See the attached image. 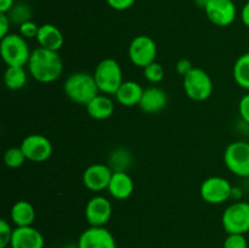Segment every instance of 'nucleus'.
<instances>
[{"label": "nucleus", "instance_id": "obj_1", "mask_svg": "<svg viewBox=\"0 0 249 248\" xmlns=\"http://www.w3.org/2000/svg\"><path fill=\"white\" fill-rule=\"evenodd\" d=\"M27 67L34 80L41 84H49L61 77L63 72V61L58 51L48 50L38 46L32 50Z\"/></svg>", "mask_w": 249, "mask_h": 248}, {"label": "nucleus", "instance_id": "obj_2", "mask_svg": "<svg viewBox=\"0 0 249 248\" xmlns=\"http://www.w3.org/2000/svg\"><path fill=\"white\" fill-rule=\"evenodd\" d=\"M63 91L71 101L84 106L100 94L94 74L88 72L71 73L63 83Z\"/></svg>", "mask_w": 249, "mask_h": 248}, {"label": "nucleus", "instance_id": "obj_3", "mask_svg": "<svg viewBox=\"0 0 249 248\" xmlns=\"http://www.w3.org/2000/svg\"><path fill=\"white\" fill-rule=\"evenodd\" d=\"M0 55L7 67H26L32 50L27 39L16 33H9L0 40Z\"/></svg>", "mask_w": 249, "mask_h": 248}, {"label": "nucleus", "instance_id": "obj_4", "mask_svg": "<svg viewBox=\"0 0 249 248\" xmlns=\"http://www.w3.org/2000/svg\"><path fill=\"white\" fill-rule=\"evenodd\" d=\"M92 74L100 92L105 95H116L117 90L124 82L122 66L112 57L100 61Z\"/></svg>", "mask_w": 249, "mask_h": 248}, {"label": "nucleus", "instance_id": "obj_5", "mask_svg": "<svg viewBox=\"0 0 249 248\" xmlns=\"http://www.w3.org/2000/svg\"><path fill=\"white\" fill-rule=\"evenodd\" d=\"M182 87L186 96L196 102H203L213 94V79L204 70L195 67L182 78Z\"/></svg>", "mask_w": 249, "mask_h": 248}, {"label": "nucleus", "instance_id": "obj_6", "mask_svg": "<svg viewBox=\"0 0 249 248\" xmlns=\"http://www.w3.org/2000/svg\"><path fill=\"white\" fill-rule=\"evenodd\" d=\"M224 163L233 175L249 177V142L238 140L229 143L224 151Z\"/></svg>", "mask_w": 249, "mask_h": 248}, {"label": "nucleus", "instance_id": "obj_7", "mask_svg": "<svg viewBox=\"0 0 249 248\" xmlns=\"http://www.w3.org/2000/svg\"><path fill=\"white\" fill-rule=\"evenodd\" d=\"M221 223L226 233L246 235L249 231V202H232L224 211Z\"/></svg>", "mask_w": 249, "mask_h": 248}, {"label": "nucleus", "instance_id": "obj_8", "mask_svg": "<svg viewBox=\"0 0 249 248\" xmlns=\"http://www.w3.org/2000/svg\"><path fill=\"white\" fill-rule=\"evenodd\" d=\"M232 185L226 177H209L202 181L199 195L202 199L209 204H223L231 198Z\"/></svg>", "mask_w": 249, "mask_h": 248}, {"label": "nucleus", "instance_id": "obj_9", "mask_svg": "<svg viewBox=\"0 0 249 248\" xmlns=\"http://www.w3.org/2000/svg\"><path fill=\"white\" fill-rule=\"evenodd\" d=\"M129 60L134 66L145 68L155 62L157 57V44L151 36L138 35L130 41L128 48Z\"/></svg>", "mask_w": 249, "mask_h": 248}, {"label": "nucleus", "instance_id": "obj_10", "mask_svg": "<svg viewBox=\"0 0 249 248\" xmlns=\"http://www.w3.org/2000/svg\"><path fill=\"white\" fill-rule=\"evenodd\" d=\"M22 151L26 155L27 160L33 163H43L48 160L53 155V143L41 134H29L22 140Z\"/></svg>", "mask_w": 249, "mask_h": 248}, {"label": "nucleus", "instance_id": "obj_11", "mask_svg": "<svg viewBox=\"0 0 249 248\" xmlns=\"http://www.w3.org/2000/svg\"><path fill=\"white\" fill-rule=\"evenodd\" d=\"M204 12L209 21L218 27L230 26L237 16V9L232 0H209Z\"/></svg>", "mask_w": 249, "mask_h": 248}, {"label": "nucleus", "instance_id": "obj_12", "mask_svg": "<svg viewBox=\"0 0 249 248\" xmlns=\"http://www.w3.org/2000/svg\"><path fill=\"white\" fill-rule=\"evenodd\" d=\"M113 170L108 164L94 163L85 168L83 172L82 181L88 190L92 192H101L108 189Z\"/></svg>", "mask_w": 249, "mask_h": 248}, {"label": "nucleus", "instance_id": "obj_13", "mask_svg": "<svg viewBox=\"0 0 249 248\" xmlns=\"http://www.w3.org/2000/svg\"><path fill=\"white\" fill-rule=\"evenodd\" d=\"M112 203L107 197L96 195L87 202L85 219L90 226H105L112 216Z\"/></svg>", "mask_w": 249, "mask_h": 248}, {"label": "nucleus", "instance_id": "obj_14", "mask_svg": "<svg viewBox=\"0 0 249 248\" xmlns=\"http://www.w3.org/2000/svg\"><path fill=\"white\" fill-rule=\"evenodd\" d=\"M79 248H117V242L111 231L105 226H89L78 238Z\"/></svg>", "mask_w": 249, "mask_h": 248}, {"label": "nucleus", "instance_id": "obj_15", "mask_svg": "<svg viewBox=\"0 0 249 248\" xmlns=\"http://www.w3.org/2000/svg\"><path fill=\"white\" fill-rule=\"evenodd\" d=\"M11 248H44L45 240L44 236L38 229L32 226H21L14 229L12 235Z\"/></svg>", "mask_w": 249, "mask_h": 248}, {"label": "nucleus", "instance_id": "obj_16", "mask_svg": "<svg viewBox=\"0 0 249 248\" xmlns=\"http://www.w3.org/2000/svg\"><path fill=\"white\" fill-rule=\"evenodd\" d=\"M168 104V95L162 88L148 87L143 90L142 97L139 104V108L146 114H156L163 111Z\"/></svg>", "mask_w": 249, "mask_h": 248}, {"label": "nucleus", "instance_id": "obj_17", "mask_svg": "<svg viewBox=\"0 0 249 248\" xmlns=\"http://www.w3.org/2000/svg\"><path fill=\"white\" fill-rule=\"evenodd\" d=\"M134 189H135L134 180L128 173L113 172L107 191L109 192V195H111L114 199L124 201V199L129 198V197L133 195Z\"/></svg>", "mask_w": 249, "mask_h": 248}, {"label": "nucleus", "instance_id": "obj_18", "mask_svg": "<svg viewBox=\"0 0 249 248\" xmlns=\"http://www.w3.org/2000/svg\"><path fill=\"white\" fill-rule=\"evenodd\" d=\"M36 39L40 48L53 51H60V49L63 46V43H65L62 32L58 29V27L51 23L41 24L39 27L38 35Z\"/></svg>", "mask_w": 249, "mask_h": 248}, {"label": "nucleus", "instance_id": "obj_19", "mask_svg": "<svg viewBox=\"0 0 249 248\" xmlns=\"http://www.w3.org/2000/svg\"><path fill=\"white\" fill-rule=\"evenodd\" d=\"M143 88L134 80H124L116 92V99L119 105L125 107L139 106L143 94Z\"/></svg>", "mask_w": 249, "mask_h": 248}, {"label": "nucleus", "instance_id": "obj_20", "mask_svg": "<svg viewBox=\"0 0 249 248\" xmlns=\"http://www.w3.org/2000/svg\"><path fill=\"white\" fill-rule=\"evenodd\" d=\"M10 219L16 228L32 226L36 220V209L33 204L24 199L15 202L10 211Z\"/></svg>", "mask_w": 249, "mask_h": 248}, {"label": "nucleus", "instance_id": "obj_21", "mask_svg": "<svg viewBox=\"0 0 249 248\" xmlns=\"http://www.w3.org/2000/svg\"><path fill=\"white\" fill-rule=\"evenodd\" d=\"M88 114L96 121H105L114 113V102L108 95L99 94L85 106Z\"/></svg>", "mask_w": 249, "mask_h": 248}, {"label": "nucleus", "instance_id": "obj_22", "mask_svg": "<svg viewBox=\"0 0 249 248\" xmlns=\"http://www.w3.org/2000/svg\"><path fill=\"white\" fill-rule=\"evenodd\" d=\"M28 80V73L24 67H6L4 72V84L9 90L23 89Z\"/></svg>", "mask_w": 249, "mask_h": 248}, {"label": "nucleus", "instance_id": "obj_23", "mask_svg": "<svg viewBox=\"0 0 249 248\" xmlns=\"http://www.w3.org/2000/svg\"><path fill=\"white\" fill-rule=\"evenodd\" d=\"M232 74L236 84L249 91V53L238 56L233 65Z\"/></svg>", "mask_w": 249, "mask_h": 248}, {"label": "nucleus", "instance_id": "obj_24", "mask_svg": "<svg viewBox=\"0 0 249 248\" xmlns=\"http://www.w3.org/2000/svg\"><path fill=\"white\" fill-rule=\"evenodd\" d=\"M133 162V156L128 148L118 147L109 155L108 165L113 172H126Z\"/></svg>", "mask_w": 249, "mask_h": 248}, {"label": "nucleus", "instance_id": "obj_25", "mask_svg": "<svg viewBox=\"0 0 249 248\" xmlns=\"http://www.w3.org/2000/svg\"><path fill=\"white\" fill-rule=\"evenodd\" d=\"M27 160L26 155L22 151L21 146H12L7 148L4 153V163L7 168L11 169H17L21 168Z\"/></svg>", "mask_w": 249, "mask_h": 248}, {"label": "nucleus", "instance_id": "obj_26", "mask_svg": "<svg viewBox=\"0 0 249 248\" xmlns=\"http://www.w3.org/2000/svg\"><path fill=\"white\" fill-rule=\"evenodd\" d=\"M7 16H9L11 23L15 24H22L23 22H27L31 19L32 17V10L28 5L23 4H15V6L7 12Z\"/></svg>", "mask_w": 249, "mask_h": 248}, {"label": "nucleus", "instance_id": "obj_27", "mask_svg": "<svg viewBox=\"0 0 249 248\" xmlns=\"http://www.w3.org/2000/svg\"><path fill=\"white\" fill-rule=\"evenodd\" d=\"M143 71V78L147 80L150 84H158V83L162 82L165 77V70L160 62L155 61L151 65L146 66L145 68H142Z\"/></svg>", "mask_w": 249, "mask_h": 248}, {"label": "nucleus", "instance_id": "obj_28", "mask_svg": "<svg viewBox=\"0 0 249 248\" xmlns=\"http://www.w3.org/2000/svg\"><path fill=\"white\" fill-rule=\"evenodd\" d=\"M12 235H14V229L11 224L6 219L0 220V248L9 247L11 243Z\"/></svg>", "mask_w": 249, "mask_h": 248}, {"label": "nucleus", "instance_id": "obj_29", "mask_svg": "<svg viewBox=\"0 0 249 248\" xmlns=\"http://www.w3.org/2000/svg\"><path fill=\"white\" fill-rule=\"evenodd\" d=\"M223 248H248L247 238L241 233H228Z\"/></svg>", "mask_w": 249, "mask_h": 248}, {"label": "nucleus", "instance_id": "obj_30", "mask_svg": "<svg viewBox=\"0 0 249 248\" xmlns=\"http://www.w3.org/2000/svg\"><path fill=\"white\" fill-rule=\"evenodd\" d=\"M39 27L40 26H38L36 22L29 19V21L23 22L22 24H19L18 34L23 36L24 39H27V40H28V39H36V35H38Z\"/></svg>", "mask_w": 249, "mask_h": 248}, {"label": "nucleus", "instance_id": "obj_31", "mask_svg": "<svg viewBox=\"0 0 249 248\" xmlns=\"http://www.w3.org/2000/svg\"><path fill=\"white\" fill-rule=\"evenodd\" d=\"M238 113L246 124L249 125V92L243 95L238 102Z\"/></svg>", "mask_w": 249, "mask_h": 248}, {"label": "nucleus", "instance_id": "obj_32", "mask_svg": "<svg viewBox=\"0 0 249 248\" xmlns=\"http://www.w3.org/2000/svg\"><path fill=\"white\" fill-rule=\"evenodd\" d=\"M109 7H112L116 11H125L130 9L136 0H106Z\"/></svg>", "mask_w": 249, "mask_h": 248}, {"label": "nucleus", "instance_id": "obj_33", "mask_svg": "<svg viewBox=\"0 0 249 248\" xmlns=\"http://www.w3.org/2000/svg\"><path fill=\"white\" fill-rule=\"evenodd\" d=\"M175 68H177V72L178 74L181 75L182 78L185 77L186 74H189L190 72H191L192 70H194V65H192V62L190 60H187V58H181V60H179L177 62V66H175Z\"/></svg>", "mask_w": 249, "mask_h": 248}, {"label": "nucleus", "instance_id": "obj_34", "mask_svg": "<svg viewBox=\"0 0 249 248\" xmlns=\"http://www.w3.org/2000/svg\"><path fill=\"white\" fill-rule=\"evenodd\" d=\"M10 26H11V21H10L7 14L0 12V39H2L10 33Z\"/></svg>", "mask_w": 249, "mask_h": 248}, {"label": "nucleus", "instance_id": "obj_35", "mask_svg": "<svg viewBox=\"0 0 249 248\" xmlns=\"http://www.w3.org/2000/svg\"><path fill=\"white\" fill-rule=\"evenodd\" d=\"M15 6V0H0V12L7 14Z\"/></svg>", "mask_w": 249, "mask_h": 248}, {"label": "nucleus", "instance_id": "obj_36", "mask_svg": "<svg viewBox=\"0 0 249 248\" xmlns=\"http://www.w3.org/2000/svg\"><path fill=\"white\" fill-rule=\"evenodd\" d=\"M241 19H242L243 24L249 28V1L245 4V6L242 7V11H241Z\"/></svg>", "mask_w": 249, "mask_h": 248}, {"label": "nucleus", "instance_id": "obj_37", "mask_svg": "<svg viewBox=\"0 0 249 248\" xmlns=\"http://www.w3.org/2000/svg\"><path fill=\"white\" fill-rule=\"evenodd\" d=\"M242 197H243V190L238 186H233L232 192H231V199H233V202L242 201Z\"/></svg>", "mask_w": 249, "mask_h": 248}, {"label": "nucleus", "instance_id": "obj_38", "mask_svg": "<svg viewBox=\"0 0 249 248\" xmlns=\"http://www.w3.org/2000/svg\"><path fill=\"white\" fill-rule=\"evenodd\" d=\"M194 1H195V4L199 7V9L204 10V7L207 6V4H208L209 0H194Z\"/></svg>", "mask_w": 249, "mask_h": 248}, {"label": "nucleus", "instance_id": "obj_39", "mask_svg": "<svg viewBox=\"0 0 249 248\" xmlns=\"http://www.w3.org/2000/svg\"><path fill=\"white\" fill-rule=\"evenodd\" d=\"M67 248H79V247H78V245H71V246H68Z\"/></svg>", "mask_w": 249, "mask_h": 248}, {"label": "nucleus", "instance_id": "obj_40", "mask_svg": "<svg viewBox=\"0 0 249 248\" xmlns=\"http://www.w3.org/2000/svg\"><path fill=\"white\" fill-rule=\"evenodd\" d=\"M44 248H53V247H44Z\"/></svg>", "mask_w": 249, "mask_h": 248}]
</instances>
